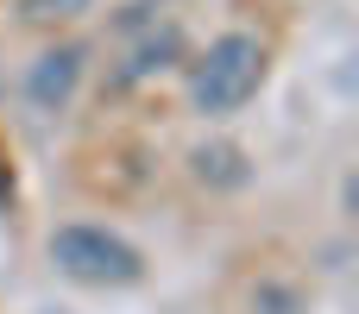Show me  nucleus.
Here are the masks:
<instances>
[{
  "mask_svg": "<svg viewBox=\"0 0 359 314\" xmlns=\"http://www.w3.org/2000/svg\"><path fill=\"white\" fill-rule=\"evenodd\" d=\"M271 69V44L246 25H227L221 38H208L189 63H183V94L196 120H233L259 101Z\"/></svg>",
  "mask_w": 359,
  "mask_h": 314,
  "instance_id": "1",
  "label": "nucleus"
},
{
  "mask_svg": "<svg viewBox=\"0 0 359 314\" xmlns=\"http://www.w3.org/2000/svg\"><path fill=\"white\" fill-rule=\"evenodd\" d=\"M44 258H50V271L63 283H82V290H133V283H145V252L120 227H101V220L50 227Z\"/></svg>",
  "mask_w": 359,
  "mask_h": 314,
  "instance_id": "2",
  "label": "nucleus"
},
{
  "mask_svg": "<svg viewBox=\"0 0 359 314\" xmlns=\"http://www.w3.org/2000/svg\"><path fill=\"white\" fill-rule=\"evenodd\" d=\"M183 63H189V31H183L177 13H158L151 25L114 38V57H107V94H133V88H145V82L183 69Z\"/></svg>",
  "mask_w": 359,
  "mask_h": 314,
  "instance_id": "3",
  "label": "nucleus"
},
{
  "mask_svg": "<svg viewBox=\"0 0 359 314\" xmlns=\"http://www.w3.org/2000/svg\"><path fill=\"white\" fill-rule=\"evenodd\" d=\"M88 69H95V44H88V38H57V44H44V50L25 63V76H19V101H25L38 120H57V113L76 107Z\"/></svg>",
  "mask_w": 359,
  "mask_h": 314,
  "instance_id": "4",
  "label": "nucleus"
},
{
  "mask_svg": "<svg viewBox=\"0 0 359 314\" xmlns=\"http://www.w3.org/2000/svg\"><path fill=\"white\" fill-rule=\"evenodd\" d=\"M189 176H196L208 195H240V189L252 183V157H246V145H233V138H202V145H189Z\"/></svg>",
  "mask_w": 359,
  "mask_h": 314,
  "instance_id": "5",
  "label": "nucleus"
},
{
  "mask_svg": "<svg viewBox=\"0 0 359 314\" xmlns=\"http://www.w3.org/2000/svg\"><path fill=\"white\" fill-rule=\"evenodd\" d=\"M309 308H316V296L284 271H259L240 296V314H309Z\"/></svg>",
  "mask_w": 359,
  "mask_h": 314,
  "instance_id": "6",
  "label": "nucleus"
},
{
  "mask_svg": "<svg viewBox=\"0 0 359 314\" xmlns=\"http://www.w3.org/2000/svg\"><path fill=\"white\" fill-rule=\"evenodd\" d=\"M88 13H95V0H19V25H32V31H63Z\"/></svg>",
  "mask_w": 359,
  "mask_h": 314,
  "instance_id": "7",
  "label": "nucleus"
}]
</instances>
